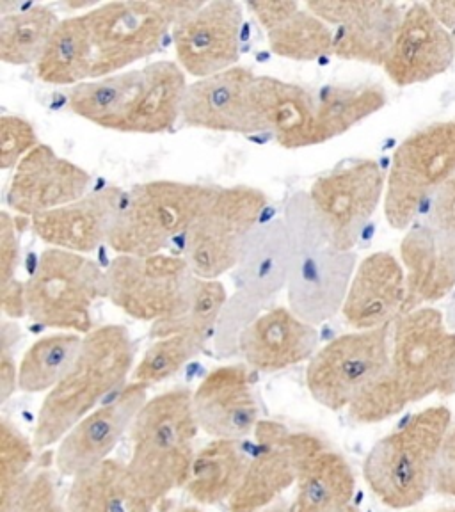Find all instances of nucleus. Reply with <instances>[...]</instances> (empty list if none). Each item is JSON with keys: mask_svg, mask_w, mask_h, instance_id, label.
Segmentation results:
<instances>
[{"mask_svg": "<svg viewBox=\"0 0 455 512\" xmlns=\"http://www.w3.org/2000/svg\"><path fill=\"white\" fill-rule=\"evenodd\" d=\"M137 345L127 328L107 324L84 336L82 349L66 376L41 402L32 443L50 447L63 440L84 416L93 413L109 395L127 386L134 372Z\"/></svg>", "mask_w": 455, "mask_h": 512, "instance_id": "obj_1", "label": "nucleus"}, {"mask_svg": "<svg viewBox=\"0 0 455 512\" xmlns=\"http://www.w3.org/2000/svg\"><path fill=\"white\" fill-rule=\"evenodd\" d=\"M283 219L292 255L288 304L297 317L317 326L342 312L356 272V256L352 251H342L329 237L308 192H296L287 201Z\"/></svg>", "mask_w": 455, "mask_h": 512, "instance_id": "obj_2", "label": "nucleus"}, {"mask_svg": "<svg viewBox=\"0 0 455 512\" xmlns=\"http://www.w3.org/2000/svg\"><path fill=\"white\" fill-rule=\"evenodd\" d=\"M200 425L189 388H175L146 400L130 427L132 456L128 475L139 493L155 507L184 488Z\"/></svg>", "mask_w": 455, "mask_h": 512, "instance_id": "obj_3", "label": "nucleus"}, {"mask_svg": "<svg viewBox=\"0 0 455 512\" xmlns=\"http://www.w3.org/2000/svg\"><path fill=\"white\" fill-rule=\"evenodd\" d=\"M450 425L452 411L432 406L409 416L372 447L363 477L384 505L409 509L431 493Z\"/></svg>", "mask_w": 455, "mask_h": 512, "instance_id": "obj_4", "label": "nucleus"}, {"mask_svg": "<svg viewBox=\"0 0 455 512\" xmlns=\"http://www.w3.org/2000/svg\"><path fill=\"white\" fill-rule=\"evenodd\" d=\"M219 185L157 180L123 192L107 244L118 255H160L184 239L192 223L214 200Z\"/></svg>", "mask_w": 455, "mask_h": 512, "instance_id": "obj_5", "label": "nucleus"}, {"mask_svg": "<svg viewBox=\"0 0 455 512\" xmlns=\"http://www.w3.org/2000/svg\"><path fill=\"white\" fill-rule=\"evenodd\" d=\"M386 376L406 406L432 395H454L455 331L440 310L418 308L393 324Z\"/></svg>", "mask_w": 455, "mask_h": 512, "instance_id": "obj_6", "label": "nucleus"}, {"mask_svg": "<svg viewBox=\"0 0 455 512\" xmlns=\"http://www.w3.org/2000/svg\"><path fill=\"white\" fill-rule=\"evenodd\" d=\"M27 317L47 328L88 335L93 304L107 297L105 271L88 256L48 248L25 283Z\"/></svg>", "mask_w": 455, "mask_h": 512, "instance_id": "obj_7", "label": "nucleus"}, {"mask_svg": "<svg viewBox=\"0 0 455 512\" xmlns=\"http://www.w3.org/2000/svg\"><path fill=\"white\" fill-rule=\"evenodd\" d=\"M455 176V120L416 130L393 153L386 176L384 216L395 230H409L432 196Z\"/></svg>", "mask_w": 455, "mask_h": 512, "instance_id": "obj_8", "label": "nucleus"}, {"mask_svg": "<svg viewBox=\"0 0 455 512\" xmlns=\"http://www.w3.org/2000/svg\"><path fill=\"white\" fill-rule=\"evenodd\" d=\"M185 2H109L88 11L95 48L93 79L109 77L159 52L184 13Z\"/></svg>", "mask_w": 455, "mask_h": 512, "instance_id": "obj_9", "label": "nucleus"}, {"mask_svg": "<svg viewBox=\"0 0 455 512\" xmlns=\"http://www.w3.org/2000/svg\"><path fill=\"white\" fill-rule=\"evenodd\" d=\"M269 198L249 185L219 187L184 235V258L201 280H217L239 264L249 233L258 226Z\"/></svg>", "mask_w": 455, "mask_h": 512, "instance_id": "obj_10", "label": "nucleus"}, {"mask_svg": "<svg viewBox=\"0 0 455 512\" xmlns=\"http://www.w3.org/2000/svg\"><path fill=\"white\" fill-rule=\"evenodd\" d=\"M393 326L338 336L315 352L306 368L313 399L331 411L352 402L390 367Z\"/></svg>", "mask_w": 455, "mask_h": 512, "instance_id": "obj_11", "label": "nucleus"}, {"mask_svg": "<svg viewBox=\"0 0 455 512\" xmlns=\"http://www.w3.org/2000/svg\"><path fill=\"white\" fill-rule=\"evenodd\" d=\"M192 278L184 256L118 255L105 271V299L128 317L153 324L175 312Z\"/></svg>", "mask_w": 455, "mask_h": 512, "instance_id": "obj_12", "label": "nucleus"}, {"mask_svg": "<svg viewBox=\"0 0 455 512\" xmlns=\"http://www.w3.org/2000/svg\"><path fill=\"white\" fill-rule=\"evenodd\" d=\"M384 191L386 176L379 162L361 159L317 178L308 196L336 246L352 251Z\"/></svg>", "mask_w": 455, "mask_h": 512, "instance_id": "obj_13", "label": "nucleus"}, {"mask_svg": "<svg viewBox=\"0 0 455 512\" xmlns=\"http://www.w3.org/2000/svg\"><path fill=\"white\" fill-rule=\"evenodd\" d=\"M328 25H335L333 56L344 61L384 66L406 8L377 0H322L306 2Z\"/></svg>", "mask_w": 455, "mask_h": 512, "instance_id": "obj_14", "label": "nucleus"}, {"mask_svg": "<svg viewBox=\"0 0 455 512\" xmlns=\"http://www.w3.org/2000/svg\"><path fill=\"white\" fill-rule=\"evenodd\" d=\"M242 6L233 0L205 2L173 27L176 59L196 79L212 77L235 66L240 56Z\"/></svg>", "mask_w": 455, "mask_h": 512, "instance_id": "obj_15", "label": "nucleus"}, {"mask_svg": "<svg viewBox=\"0 0 455 512\" xmlns=\"http://www.w3.org/2000/svg\"><path fill=\"white\" fill-rule=\"evenodd\" d=\"M258 75L246 66H233L212 77L196 80L185 95L182 123L230 134H265L256 104Z\"/></svg>", "mask_w": 455, "mask_h": 512, "instance_id": "obj_16", "label": "nucleus"}, {"mask_svg": "<svg viewBox=\"0 0 455 512\" xmlns=\"http://www.w3.org/2000/svg\"><path fill=\"white\" fill-rule=\"evenodd\" d=\"M146 390L143 384L128 383L114 399L84 416L59 443L57 470L75 479L111 459L109 454L146 404Z\"/></svg>", "mask_w": 455, "mask_h": 512, "instance_id": "obj_17", "label": "nucleus"}, {"mask_svg": "<svg viewBox=\"0 0 455 512\" xmlns=\"http://www.w3.org/2000/svg\"><path fill=\"white\" fill-rule=\"evenodd\" d=\"M88 171L57 155L48 144L36 146L15 168L6 201L16 216H40L88 196Z\"/></svg>", "mask_w": 455, "mask_h": 512, "instance_id": "obj_18", "label": "nucleus"}, {"mask_svg": "<svg viewBox=\"0 0 455 512\" xmlns=\"http://www.w3.org/2000/svg\"><path fill=\"white\" fill-rule=\"evenodd\" d=\"M455 59V38L432 15L427 4L404 11L384 72L399 88L436 79L448 72Z\"/></svg>", "mask_w": 455, "mask_h": 512, "instance_id": "obj_19", "label": "nucleus"}, {"mask_svg": "<svg viewBox=\"0 0 455 512\" xmlns=\"http://www.w3.org/2000/svg\"><path fill=\"white\" fill-rule=\"evenodd\" d=\"M192 402L201 431L214 440H246L260 424L248 365L214 368L192 393Z\"/></svg>", "mask_w": 455, "mask_h": 512, "instance_id": "obj_20", "label": "nucleus"}, {"mask_svg": "<svg viewBox=\"0 0 455 512\" xmlns=\"http://www.w3.org/2000/svg\"><path fill=\"white\" fill-rule=\"evenodd\" d=\"M296 496L290 512H345L352 507L356 477L351 464L317 434L294 431Z\"/></svg>", "mask_w": 455, "mask_h": 512, "instance_id": "obj_21", "label": "nucleus"}, {"mask_svg": "<svg viewBox=\"0 0 455 512\" xmlns=\"http://www.w3.org/2000/svg\"><path fill=\"white\" fill-rule=\"evenodd\" d=\"M406 272L392 253L367 256L352 276L342 315L356 331L393 326L406 313Z\"/></svg>", "mask_w": 455, "mask_h": 512, "instance_id": "obj_22", "label": "nucleus"}, {"mask_svg": "<svg viewBox=\"0 0 455 512\" xmlns=\"http://www.w3.org/2000/svg\"><path fill=\"white\" fill-rule=\"evenodd\" d=\"M256 447L240 488L228 502L230 512H262L296 484L297 456L294 431L274 420H260Z\"/></svg>", "mask_w": 455, "mask_h": 512, "instance_id": "obj_23", "label": "nucleus"}, {"mask_svg": "<svg viewBox=\"0 0 455 512\" xmlns=\"http://www.w3.org/2000/svg\"><path fill=\"white\" fill-rule=\"evenodd\" d=\"M319 345L317 328L285 306L251 320L237 338L240 356L258 372H280L312 360Z\"/></svg>", "mask_w": 455, "mask_h": 512, "instance_id": "obj_24", "label": "nucleus"}, {"mask_svg": "<svg viewBox=\"0 0 455 512\" xmlns=\"http://www.w3.org/2000/svg\"><path fill=\"white\" fill-rule=\"evenodd\" d=\"M123 192L120 187H105L70 205L34 216L32 232L50 248L79 255L91 253L100 244H107Z\"/></svg>", "mask_w": 455, "mask_h": 512, "instance_id": "obj_25", "label": "nucleus"}, {"mask_svg": "<svg viewBox=\"0 0 455 512\" xmlns=\"http://www.w3.org/2000/svg\"><path fill=\"white\" fill-rule=\"evenodd\" d=\"M400 262L408 287L406 313L454 292L455 237L434 230L424 221L415 223L400 244Z\"/></svg>", "mask_w": 455, "mask_h": 512, "instance_id": "obj_26", "label": "nucleus"}, {"mask_svg": "<svg viewBox=\"0 0 455 512\" xmlns=\"http://www.w3.org/2000/svg\"><path fill=\"white\" fill-rule=\"evenodd\" d=\"M256 104L265 134L287 148L299 150L319 144L315 91L276 77L258 75Z\"/></svg>", "mask_w": 455, "mask_h": 512, "instance_id": "obj_27", "label": "nucleus"}, {"mask_svg": "<svg viewBox=\"0 0 455 512\" xmlns=\"http://www.w3.org/2000/svg\"><path fill=\"white\" fill-rule=\"evenodd\" d=\"M290 258V235L283 217L256 226L235 267V280L244 296L267 299L278 294L288 283Z\"/></svg>", "mask_w": 455, "mask_h": 512, "instance_id": "obj_28", "label": "nucleus"}, {"mask_svg": "<svg viewBox=\"0 0 455 512\" xmlns=\"http://www.w3.org/2000/svg\"><path fill=\"white\" fill-rule=\"evenodd\" d=\"M189 84L180 64L157 61L144 66V86L127 121V134H162L182 120Z\"/></svg>", "mask_w": 455, "mask_h": 512, "instance_id": "obj_29", "label": "nucleus"}, {"mask_svg": "<svg viewBox=\"0 0 455 512\" xmlns=\"http://www.w3.org/2000/svg\"><path fill=\"white\" fill-rule=\"evenodd\" d=\"M143 86L144 68L86 80L70 89L68 105L79 118L107 130L125 132Z\"/></svg>", "mask_w": 455, "mask_h": 512, "instance_id": "obj_30", "label": "nucleus"}, {"mask_svg": "<svg viewBox=\"0 0 455 512\" xmlns=\"http://www.w3.org/2000/svg\"><path fill=\"white\" fill-rule=\"evenodd\" d=\"M249 457L242 441H210L194 456L184 486L187 495L201 505L230 502L246 475Z\"/></svg>", "mask_w": 455, "mask_h": 512, "instance_id": "obj_31", "label": "nucleus"}, {"mask_svg": "<svg viewBox=\"0 0 455 512\" xmlns=\"http://www.w3.org/2000/svg\"><path fill=\"white\" fill-rule=\"evenodd\" d=\"M70 512H152L128 475L127 464L107 459L93 470L72 479L66 496Z\"/></svg>", "mask_w": 455, "mask_h": 512, "instance_id": "obj_32", "label": "nucleus"}, {"mask_svg": "<svg viewBox=\"0 0 455 512\" xmlns=\"http://www.w3.org/2000/svg\"><path fill=\"white\" fill-rule=\"evenodd\" d=\"M95 48L88 15L61 20L36 63L38 79L54 86H79L93 79Z\"/></svg>", "mask_w": 455, "mask_h": 512, "instance_id": "obj_33", "label": "nucleus"}, {"mask_svg": "<svg viewBox=\"0 0 455 512\" xmlns=\"http://www.w3.org/2000/svg\"><path fill=\"white\" fill-rule=\"evenodd\" d=\"M319 144L344 136L361 121L381 111L388 95L381 86H322L315 89Z\"/></svg>", "mask_w": 455, "mask_h": 512, "instance_id": "obj_34", "label": "nucleus"}, {"mask_svg": "<svg viewBox=\"0 0 455 512\" xmlns=\"http://www.w3.org/2000/svg\"><path fill=\"white\" fill-rule=\"evenodd\" d=\"M226 301L228 296L221 281L201 280L194 276L182 303L166 319L153 322L150 336L153 340L176 335L189 336L207 345Z\"/></svg>", "mask_w": 455, "mask_h": 512, "instance_id": "obj_35", "label": "nucleus"}, {"mask_svg": "<svg viewBox=\"0 0 455 512\" xmlns=\"http://www.w3.org/2000/svg\"><path fill=\"white\" fill-rule=\"evenodd\" d=\"M61 20L48 6H29L4 13L0 20V59L25 66L36 64Z\"/></svg>", "mask_w": 455, "mask_h": 512, "instance_id": "obj_36", "label": "nucleus"}, {"mask_svg": "<svg viewBox=\"0 0 455 512\" xmlns=\"http://www.w3.org/2000/svg\"><path fill=\"white\" fill-rule=\"evenodd\" d=\"M82 342L77 333H57L34 342L18 365V390L50 392L72 368Z\"/></svg>", "mask_w": 455, "mask_h": 512, "instance_id": "obj_37", "label": "nucleus"}, {"mask_svg": "<svg viewBox=\"0 0 455 512\" xmlns=\"http://www.w3.org/2000/svg\"><path fill=\"white\" fill-rule=\"evenodd\" d=\"M267 40L276 56L306 63L333 56L335 31L312 11L301 8L285 24L267 32Z\"/></svg>", "mask_w": 455, "mask_h": 512, "instance_id": "obj_38", "label": "nucleus"}, {"mask_svg": "<svg viewBox=\"0 0 455 512\" xmlns=\"http://www.w3.org/2000/svg\"><path fill=\"white\" fill-rule=\"evenodd\" d=\"M34 443L9 420L0 422V512H15L29 482Z\"/></svg>", "mask_w": 455, "mask_h": 512, "instance_id": "obj_39", "label": "nucleus"}, {"mask_svg": "<svg viewBox=\"0 0 455 512\" xmlns=\"http://www.w3.org/2000/svg\"><path fill=\"white\" fill-rule=\"evenodd\" d=\"M203 347L205 344L189 336L159 338L144 352L143 360L137 363L132 372L130 383L143 384L146 388L162 383L178 374L192 358H196L203 351Z\"/></svg>", "mask_w": 455, "mask_h": 512, "instance_id": "obj_40", "label": "nucleus"}, {"mask_svg": "<svg viewBox=\"0 0 455 512\" xmlns=\"http://www.w3.org/2000/svg\"><path fill=\"white\" fill-rule=\"evenodd\" d=\"M38 134L29 121L4 114L0 120V168L15 169L29 153L40 146Z\"/></svg>", "mask_w": 455, "mask_h": 512, "instance_id": "obj_41", "label": "nucleus"}, {"mask_svg": "<svg viewBox=\"0 0 455 512\" xmlns=\"http://www.w3.org/2000/svg\"><path fill=\"white\" fill-rule=\"evenodd\" d=\"M15 512H70V509L59 496L52 472L40 468L27 482Z\"/></svg>", "mask_w": 455, "mask_h": 512, "instance_id": "obj_42", "label": "nucleus"}, {"mask_svg": "<svg viewBox=\"0 0 455 512\" xmlns=\"http://www.w3.org/2000/svg\"><path fill=\"white\" fill-rule=\"evenodd\" d=\"M29 217L0 212V287L15 280L20 264V233L29 226Z\"/></svg>", "mask_w": 455, "mask_h": 512, "instance_id": "obj_43", "label": "nucleus"}, {"mask_svg": "<svg viewBox=\"0 0 455 512\" xmlns=\"http://www.w3.org/2000/svg\"><path fill=\"white\" fill-rule=\"evenodd\" d=\"M22 340V329L15 320H2L0 328V400L6 402L18 390V365L15 349Z\"/></svg>", "mask_w": 455, "mask_h": 512, "instance_id": "obj_44", "label": "nucleus"}, {"mask_svg": "<svg viewBox=\"0 0 455 512\" xmlns=\"http://www.w3.org/2000/svg\"><path fill=\"white\" fill-rule=\"evenodd\" d=\"M422 221L438 232L455 237V176L432 196Z\"/></svg>", "mask_w": 455, "mask_h": 512, "instance_id": "obj_45", "label": "nucleus"}, {"mask_svg": "<svg viewBox=\"0 0 455 512\" xmlns=\"http://www.w3.org/2000/svg\"><path fill=\"white\" fill-rule=\"evenodd\" d=\"M432 491L441 496L455 498V427L448 431L445 443L441 447Z\"/></svg>", "mask_w": 455, "mask_h": 512, "instance_id": "obj_46", "label": "nucleus"}, {"mask_svg": "<svg viewBox=\"0 0 455 512\" xmlns=\"http://www.w3.org/2000/svg\"><path fill=\"white\" fill-rule=\"evenodd\" d=\"M246 8L253 13L265 31L271 32L281 24H285L290 16L296 15L301 6L297 2L285 0V2H246Z\"/></svg>", "mask_w": 455, "mask_h": 512, "instance_id": "obj_47", "label": "nucleus"}, {"mask_svg": "<svg viewBox=\"0 0 455 512\" xmlns=\"http://www.w3.org/2000/svg\"><path fill=\"white\" fill-rule=\"evenodd\" d=\"M0 308L6 319L27 317V288L22 281L11 280L0 287Z\"/></svg>", "mask_w": 455, "mask_h": 512, "instance_id": "obj_48", "label": "nucleus"}, {"mask_svg": "<svg viewBox=\"0 0 455 512\" xmlns=\"http://www.w3.org/2000/svg\"><path fill=\"white\" fill-rule=\"evenodd\" d=\"M429 9L432 11V15L438 18V22H440L445 29L452 32H455V2H431V4H427Z\"/></svg>", "mask_w": 455, "mask_h": 512, "instance_id": "obj_49", "label": "nucleus"}, {"mask_svg": "<svg viewBox=\"0 0 455 512\" xmlns=\"http://www.w3.org/2000/svg\"><path fill=\"white\" fill-rule=\"evenodd\" d=\"M448 326H454L455 328V299L452 308H450V315H448Z\"/></svg>", "mask_w": 455, "mask_h": 512, "instance_id": "obj_50", "label": "nucleus"}, {"mask_svg": "<svg viewBox=\"0 0 455 512\" xmlns=\"http://www.w3.org/2000/svg\"><path fill=\"white\" fill-rule=\"evenodd\" d=\"M171 512H203L198 509V507H180V509H176V511Z\"/></svg>", "mask_w": 455, "mask_h": 512, "instance_id": "obj_51", "label": "nucleus"}, {"mask_svg": "<svg viewBox=\"0 0 455 512\" xmlns=\"http://www.w3.org/2000/svg\"><path fill=\"white\" fill-rule=\"evenodd\" d=\"M345 512H360L358 511V509H356V507H354V505H352V507H349V509H347V511Z\"/></svg>", "mask_w": 455, "mask_h": 512, "instance_id": "obj_52", "label": "nucleus"}, {"mask_svg": "<svg viewBox=\"0 0 455 512\" xmlns=\"http://www.w3.org/2000/svg\"><path fill=\"white\" fill-rule=\"evenodd\" d=\"M438 512H455V509H450V511H438Z\"/></svg>", "mask_w": 455, "mask_h": 512, "instance_id": "obj_53", "label": "nucleus"}, {"mask_svg": "<svg viewBox=\"0 0 455 512\" xmlns=\"http://www.w3.org/2000/svg\"><path fill=\"white\" fill-rule=\"evenodd\" d=\"M262 512H281V511H262Z\"/></svg>", "mask_w": 455, "mask_h": 512, "instance_id": "obj_54", "label": "nucleus"}]
</instances>
